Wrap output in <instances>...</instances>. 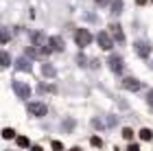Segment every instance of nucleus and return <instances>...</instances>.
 I'll return each mask as SVG.
<instances>
[{
	"instance_id": "f257e3e1",
	"label": "nucleus",
	"mask_w": 153,
	"mask_h": 151,
	"mask_svg": "<svg viewBox=\"0 0 153 151\" xmlns=\"http://www.w3.org/2000/svg\"><path fill=\"white\" fill-rule=\"evenodd\" d=\"M74 39H76V44L83 48V46H90V42H92V35H90L88 29H79V31L74 33Z\"/></svg>"
},
{
	"instance_id": "f03ea898",
	"label": "nucleus",
	"mask_w": 153,
	"mask_h": 151,
	"mask_svg": "<svg viewBox=\"0 0 153 151\" xmlns=\"http://www.w3.org/2000/svg\"><path fill=\"white\" fill-rule=\"evenodd\" d=\"M96 42H99V46L103 51H112V46H114V42H112V37H109L107 31H101L99 35H96Z\"/></svg>"
},
{
	"instance_id": "7ed1b4c3",
	"label": "nucleus",
	"mask_w": 153,
	"mask_h": 151,
	"mask_svg": "<svg viewBox=\"0 0 153 151\" xmlns=\"http://www.w3.org/2000/svg\"><path fill=\"white\" fill-rule=\"evenodd\" d=\"M29 112L33 114V116H46V103H39V101H31L29 103Z\"/></svg>"
},
{
	"instance_id": "20e7f679",
	"label": "nucleus",
	"mask_w": 153,
	"mask_h": 151,
	"mask_svg": "<svg viewBox=\"0 0 153 151\" xmlns=\"http://www.w3.org/2000/svg\"><path fill=\"white\" fill-rule=\"evenodd\" d=\"M13 90H16V94L20 99H29V94H31V88L22 83V81H13Z\"/></svg>"
},
{
	"instance_id": "39448f33",
	"label": "nucleus",
	"mask_w": 153,
	"mask_h": 151,
	"mask_svg": "<svg viewBox=\"0 0 153 151\" xmlns=\"http://www.w3.org/2000/svg\"><path fill=\"white\" fill-rule=\"evenodd\" d=\"M109 68H112L114 72H123V68H125L123 57H118V55H112V57H109Z\"/></svg>"
},
{
	"instance_id": "423d86ee",
	"label": "nucleus",
	"mask_w": 153,
	"mask_h": 151,
	"mask_svg": "<svg viewBox=\"0 0 153 151\" xmlns=\"http://www.w3.org/2000/svg\"><path fill=\"white\" fill-rule=\"evenodd\" d=\"M140 81H138V79H134V77H127V79H125L123 81V88H125V90H131V92H136V90H140Z\"/></svg>"
},
{
	"instance_id": "0eeeda50",
	"label": "nucleus",
	"mask_w": 153,
	"mask_h": 151,
	"mask_svg": "<svg viewBox=\"0 0 153 151\" xmlns=\"http://www.w3.org/2000/svg\"><path fill=\"white\" fill-rule=\"evenodd\" d=\"M134 48H136V53L140 55V57H147V55L151 53V46H149L147 42H136V44H134Z\"/></svg>"
},
{
	"instance_id": "6e6552de",
	"label": "nucleus",
	"mask_w": 153,
	"mask_h": 151,
	"mask_svg": "<svg viewBox=\"0 0 153 151\" xmlns=\"http://www.w3.org/2000/svg\"><path fill=\"white\" fill-rule=\"evenodd\" d=\"M48 46H51L53 51H64V39H61L59 35H53L51 39H48Z\"/></svg>"
},
{
	"instance_id": "1a4fd4ad",
	"label": "nucleus",
	"mask_w": 153,
	"mask_h": 151,
	"mask_svg": "<svg viewBox=\"0 0 153 151\" xmlns=\"http://www.w3.org/2000/svg\"><path fill=\"white\" fill-rule=\"evenodd\" d=\"M109 29H112V35L118 39V42H125V35H123V31H120V26H118V24H112Z\"/></svg>"
},
{
	"instance_id": "9d476101",
	"label": "nucleus",
	"mask_w": 153,
	"mask_h": 151,
	"mask_svg": "<svg viewBox=\"0 0 153 151\" xmlns=\"http://www.w3.org/2000/svg\"><path fill=\"white\" fill-rule=\"evenodd\" d=\"M33 44L39 46V48H42V46H46L44 44V35H42V33H33Z\"/></svg>"
},
{
	"instance_id": "9b49d317",
	"label": "nucleus",
	"mask_w": 153,
	"mask_h": 151,
	"mask_svg": "<svg viewBox=\"0 0 153 151\" xmlns=\"http://www.w3.org/2000/svg\"><path fill=\"white\" fill-rule=\"evenodd\" d=\"M112 13H114V16L123 13V0H114V4H112Z\"/></svg>"
},
{
	"instance_id": "f8f14e48",
	"label": "nucleus",
	"mask_w": 153,
	"mask_h": 151,
	"mask_svg": "<svg viewBox=\"0 0 153 151\" xmlns=\"http://www.w3.org/2000/svg\"><path fill=\"white\" fill-rule=\"evenodd\" d=\"M140 138H142V140H151V138H153V132H151V129H147V127L140 129Z\"/></svg>"
},
{
	"instance_id": "ddd939ff",
	"label": "nucleus",
	"mask_w": 153,
	"mask_h": 151,
	"mask_svg": "<svg viewBox=\"0 0 153 151\" xmlns=\"http://www.w3.org/2000/svg\"><path fill=\"white\" fill-rule=\"evenodd\" d=\"M31 142H29V138L26 136H18V147H22V149H26Z\"/></svg>"
},
{
	"instance_id": "4468645a",
	"label": "nucleus",
	"mask_w": 153,
	"mask_h": 151,
	"mask_svg": "<svg viewBox=\"0 0 153 151\" xmlns=\"http://www.w3.org/2000/svg\"><path fill=\"white\" fill-rule=\"evenodd\" d=\"M18 68H20V70H31V61L20 59V61H18Z\"/></svg>"
},
{
	"instance_id": "2eb2a0df",
	"label": "nucleus",
	"mask_w": 153,
	"mask_h": 151,
	"mask_svg": "<svg viewBox=\"0 0 153 151\" xmlns=\"http://www.w3.org/2000/svg\"><path fill=\"white\" fill-rule=\"evenodd\" d=\"M13 136H16V132H13V129H9V127H4V129H2V138H4V140L13 138Z\"/></svg>"
},
{
	"instance_id": "dca6fc26",
	"label": "nucleus",
	"mask_w": 153,
	"mask_h": 151,
	"mask_svg": "<svg viewBox=\"0 0 153 151\" xmlns=\"http://www.w3.org/2000/svg\"><path fill=\"white\" fill-rule=\"evenodd\" d=\"M90 142H92V147H103V140L99 138V136H92V138H90Z\"/></svg>"
},
{
	"instance_id": "f3484780",
	"label": "nucleus",
	"mask_w": 153,
	"mask_h": 151,
	"mask_svg": "<svg viewBox=\"0 0 153 151\" xmlns=\"http://www.w3.org/2000/svg\"><path fill=\"white\" fill-rule=\"evenodd\" d=\"M123 136H125L127 140H131V138H134V132H131L129 127H125V129H123Z\"/></svg>"
},
{
	"instance_id": "a211bd4d",
	"label": "nucleus",
	"mask_w": 153,
	"mask_h": 151,
	"mask_svg": "<svg viewBox=\"0 0 153 151\" xmlns=\"http://www.w3.org/2000/svg\"><path fill=\"white\" fill-rule=\"evenodd\" d=\"M44 74H48V77H53V74H55V68H53V66H46V64H44Z\"/></svg>"
},
{
	"instance_id": "6ab92c4d",
	"label": "nucleus",
	"mask_w": 153,
	"mask_h": 151,
	"mask_svg": "<svg viewBox=\"0 0 153 151\" xmlns=\"http://www.w3.org/2000/svg\"><path fill=\"white\" fill-rule=\"evenodd\" d=\"M53 149H55V151H59V149H64V145H61L59 140H53Z\"/></svg>"
},
{
	"instance_id": "aec40b11",
	"label": "nucleus",
	"mask_w": 153,
	"mask_h": 151,
	"mask_svg": "<svg viewBox=\"0 0 153 151\" xmlns=\"http://www.w3.org/2000/svg\"><path fill=\"white\" fill-rule=\"evenodd\" d=\"M2 66H9V55L2 53Z\"/></svg>"
},
{
	"instance_id": "412c9836",
	"label": "nucleus",
	"mask_w": 153,
	"mask_h": 151,
	"mask_svg": "<svg viewBox=\"0 0 153 151\" xmlns=\"http://www.w3.org/2000/svg\"><path fill=\"white\" fill-rule=\"evenodd\" d=\"M96 4H99V7H105V4H109V0H96Z\"/></svg>"
},
{
	"instance_id": "4be33fe9",
	"label": "nucleus",
	"mask_w": 153,
	"mask_h": 151,
	"mask_svg": "<svg viewBox=\"0 0 153 151\" xmlns=\"http://www.w3.org/2000/svg\"><path fill=\"white\" fill-rule=\"evenodd\" d=\"M147 101H149V105H153V90L149 92V97H147Z\"/></svg>"
},
{
	"instance_id": "5701e85b",
	"label": "nucleus",
	"mask_w": 153,
	"mask_h": 151,
	"mask_svg": "<svg viewBox=\"0 0 153 151\" xmlns=\"http://www.w3.org/2000/svg\"><path fill=\"white\" fill-rule=\"evenodd\" d=\"M136 2H138V4H147V0H136Z\"/></svg>"
}]
</instances>
